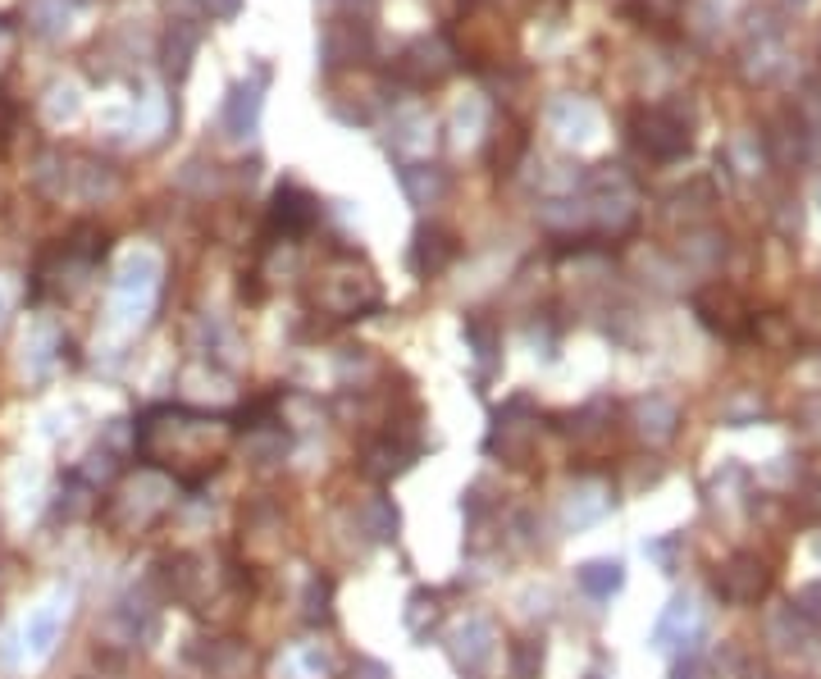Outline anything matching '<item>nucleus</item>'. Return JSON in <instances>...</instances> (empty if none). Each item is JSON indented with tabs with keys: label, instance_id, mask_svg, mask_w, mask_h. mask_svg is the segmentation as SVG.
<instances>
[{
	"label": "nucleus",
	"instance_id": "nucleus-1",
	"mask_svg": "<svg viewBox=\"0 0 821 679\" xmlns=\"http://www.w3.org/2000/svg\"><path fill=\"white\" fill-rule=\"evenodd\" d=\"M634 142L644 146L653 160H676V155L689 151V119L671 106H653V110H639L634 115Z\"/></svg>",
	"mask_w": 821,
	"mask_h": 679
},
{
	"label": "nucleus",
	"instance_id": "nucleus-12",
	"mask_svg": "<svg viewBox=\"0 0 821 679\" xmlns=\"http://www.w3.org/2000/svg\"><path fill=\"white\" fill-rule=\"evenodd\" d=\"M799 611H804V616H812V620H821V584L799 588Z\"/></svg>",
	"mask_w": 821,
	"mask_h": 679
},
{
	"label": "nucleus",
	"instance_id": "nucleus-15",
	"mask_svg": "<svg viewBox=\"0 0 821 679\" xmlns=\"http://www.w3.org/2000/svg\"><path fill=\"white\" fill-rule=\"evenodd\" d=\"M753 679H762V675H753Z\"/></svg>",
	"mask_w": 821,
	"mask_h": 679
},
{
	"label": "nucleus",
	"instance_id": "nucleus-14",
	"mask_svg": "<svg viewBox=\"0 0 821 679\" xmlns=\"http://www.w3.org/2000/svg\"><path fill=\"white\" fill-rule=\"evenodd\" d=\"M789 5H799V10H804V5H808V0H789Z\"/></svg>",
	"mask_w": 821,
	"mask_h": 679
},
{
	"label": "nucleus",
	"instance_id": "nucleus-3",
	"mask_svg": "<svg viewBox=\"0 0 821 679\" xmlns=\"http://www.w3.org/2000/svg\"><path fill=\"white\" fill-rule=\"evenodd\" d=\"M703 639V624H699V611L689 597H676L666 616L653 624V647H689V657H694V643Z\"/></svg>",
	"mask_w": 821,
	"mask_h": 679
},
{
	"label": "nucleus",
	"instance_id": "nucleus-7",
	"mask_svg": "<svg viewBox=\"0 0 821 679\" xmlns=\"http://www.w3.org/2000/svg\"><path fill=\"white\" fill-rule=\"evenodd\" d=\"M60 620H64L60 603H46V607H37V611L28 616V624H23V639H28V647L37 652V657H46L50 643H56V634H60Z\"/></svg>",
	"mask_w": 821,
	"mask_h": 679
},
{
	"label": "nucleus",
	"instance_id": "nucleus-9",
	"mask_svg": "<svg viewBox=\"0 0 821 679\" xmlns=\"http://www.w3.org/2000/svg\"><path fill=\"white\" fill-rule=\"evenodd\" d=\"M410 456H416V448H402V442H383V448H370L366 452V469L370 475H379V479H389V475H397V469H406L410 465Z\"/></svg>",
	"mask_w": 821,
	"mask_h": 679
},
{
	"label": "nucleus",
	"instance_id": "nucleus-8",
	"mask_svg": "<svg viewBox=\"0 0 821 679\" xmlns=\"http://www.w3.org/2000/svg\"><path fill=\"white\" fill-rule=\"evenodd\" d=\"M626 584V565L621 561H588V565H580V588L588 593V597H611L616 588Z\"/></svg>",
	"mask_w": 821,
	"mask_h": 679
},
{
	"label": "nucleus",
	"instance_id": "nucleus-6",
	"mask_svg": "<svg viewBox=\"0 0 821 679\" xmlns=\"http://www.w3.org/2000/svg\"><path fill=\"white\" fill-rule=\"evenodd\" d=\"M489 657H493V630H489V624H484V620L461 624V630H456V662L479 670Z\"/></svg>",
	"mask_w": 821,
	"mask_h": 679
},
{
	"label": "nucleus",
	"instance_id": "nucleus-4",
	"mask_svg": "<svg viewBox=\"0 0 821 679\" xmlns=\"http://www.w3.org/2000/svg\"><path fill=\"white\" fill-rule=\"evenodd\" d=\"M699 315H703L712 329H722L726 337H739L743 329H749V310H743L739 297L726 293V287H707V293L699 297Z\"/></svg>",
	"mask_w": 821,
	"mask_h": 679
},
{
	"label": "nucleus",
	"instance_id": "nucleus-11",
	"mask_svg": "<svg viewBox=\"0 0 821 679\" xmlns=\"http://www.w3.org/2000/svg\"><path fill=\"white\" fill-rule=\"evenodd\" d=\"M538 666H544V643L525 639L516 652H511V675H516V679H534Z\"/></svg>",
	"mask_w": 821,
	"mask_h": 679
},
{
	"label": "nucleus",
	"instance_id": "nucleus-2",
	"mask_svg": "<svg viewBox=\"0 0 821 679\" xmlns=\"http://www.w3.org/2000/svg\"><path fill=\"white\" fill-rule=\"evenodd\" d=\"M762 588H766V565L753 552H735L722 565V574H716V593H722V603H735V607L758 603Z\"/></svg>",
	"mask_w": 821,
	"mask_h": 679
},
{
	"label": "nucleus",
	"instance_id": "nucleus-13",
	"mask_svg": "<svg viewBox=\"0 0 821 679\" xmlns=\"http://www.w3.org/2000/svg\"><path fill=\"white\" fill-rule=\"evenodd\" d=\"M676 679H707V666H703L699 657H685V662L676 666Z\"/></svg>",
	"mask_w": 821,
	"mask_h": 679
},
{
	"label": "nucleus",
	"instance_id": "nucleus-5",
	"mask_svg": "<svg viewBox=\"0 0 821 679\" xmlns=\"http://www.w3.org/2000/svg\"><path fill=\"white\" fill-rule=\"evenodd\" d=\"M274 224L284 228V233L311 228L316 224V201L306 196L301 188H278V196H274Z\"/></svg>",
	"mask_w": 821,
	"mask_h": 679
},
{
	"label": "nucleus",
	"instance_id": "nucleus-10",
	"mask_svg": "<svg viewBox=\"0 0 821 679\" xmlns=\"http://www.w3.org/2000/svg\"><path fill=\"white\" fill-rule=\"evenodd\" d=\"M639 420H644V433L649 438H671L676 433V406L666 402V397H649V402H639Z\"/></svg>",
	"mask_w": 821,
	"mask_h": 679
}]
</instances>
